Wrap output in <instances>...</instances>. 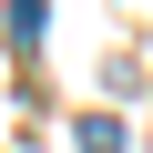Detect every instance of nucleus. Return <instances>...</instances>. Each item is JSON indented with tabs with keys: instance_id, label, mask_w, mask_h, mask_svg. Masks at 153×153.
Here are the masks:
<instances>
[{
	"instance_id": "1",
	"label": "nucleus",
	"mask_w": 153,
	"mask_h": 153,
	"mask_svg": "<svg viewBox=\"0 0 153 153\" xmlns=\"http://www.w3.org/2000/svg\"><path fill=\"white\" fill-rule=\"evenodd\" d=\"M41 21H51V0H10V41L21 51H41Z\"/></svg>"
},
{
	"instance_id": "2",
	"label": "nucleus",
	"mask_w": 153,
	"mask_h": 153,
	"mask_svg": "<svg viewBox=\"0 0 153 153\" xmlns=\"http://www.w3.org/2000/svg\"><path fill=\"white\" fill-rule=\"evenodd\" d=\"M82 153H123V123H112V112H92V123H82Z\"/></svg>"
}]
</instances>
